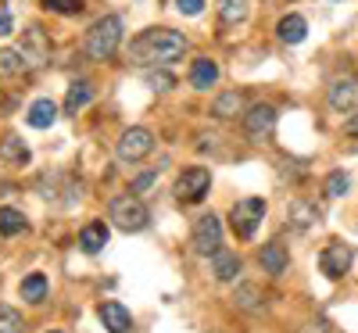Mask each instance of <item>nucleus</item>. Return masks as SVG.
Segmentation results:
<instances>
[{"label":"nucleus","instance_id":"72a5a7b5","mask_svg":"<svg viewBox=\"0 0 358 333\" xmlns=\"http://www.w3.org/2000/svg\"><path fill=\"white\" fill-rule=\"evenodd\" d=\"M8 33H11V15L0 8V36H8Z\"/></svg>","mask_w":358,"mask_h":333},{"label":"nucleus","instance_id":"f704fd0d","mask_svg":"<svg viewBox=\"0 0 358 333\" xmlns=\"http://www.w3.org/2000/svg\"><path fill=\"white\" fill-rule=\"evenodd\" d=\"M344 133H348V136H358V115H351L348 122H344Z\"/></svg>","mask_w":358,"mask_h":333},{"label":"nucleus","instance_id":"a878e982","mask_svg":"<svg viewBox=\"0 0 358 333\" xmlns=\"http://www.w3.org/2000/svg\"><path fill=\"white\" fill-rule=\"evenodd\" d=\"M29 222H25V215H22V211L18 208H0V233H22Z\"/></svg>","mask_w":358,"mask_h":333},{"label":"nucleus","instance_id":"20e7f679","mask_svg":"<svg viewBox=\"0 0 358 333\" xmlns=\"http://www.w3.org/2000/svg\"><path fill=\"white\" fill-rule=\"evenodd\" d=\"M208 190H212V172L201 169V165L183 169L179 179H176V187H172L176 201H183V204H201L208 197Z\"/></svg>","mask_w":358,"mask_h":333},{"label":"nucleus","instance_id":"7ed1b4c3","mask_svg":"<svg viewBox=\"0 0 358 333\" xmlns=\"http://www.w3.org/2000/svg\"><path fill=\"white\" fill-rule=\"evenodd\" d=\"M108 215H111V222H115L118 229H126V233H136V229H143L147 222H151V215H147V204H143L136 194L111 197Z\"/></svg>","mask_w":358,"mask_h":333},{"label":"nucleus","instance_id":"2f4dec72","mask_svg":"<svg viewBox=\"0 0 358 333\" xmlns=\"http://www.w3.org/2000/svg\"><path fill=\"white\" fill-rule=\"evenodd\" d=\"M151 187H155V172H140V176L133 179V194H136V197H140V194H147Z\"/></svg>","mask_w":358,"mask_h":333},{"label":"nucleus","instance_id":"f3484780","mask_svg":"<svg viewBox=\"0 0 358 333\" xmlns=\"http://www.w3.org/2000/svg\"><path fill=\"white\" fill-rule=\"evenodd\" d=\"M276 36L294 47V43H301V40L308 36V25H305L301 15H287V18H280V25H276Z\"/></svg>","mask_w":358,"mask_h":333},{"label":"nucleus","instance_id":"ddd939ff","mask_svg":"<svg viewBox=\"0 0 358 333\" xmlns=\"http://www.w3.org/2000/svg\"><path fill=\"white\" fill-rule=\"evenodd\" d=\"M0 162L11 165V169H25L29 165V147L22 143V136H15V133L0 136Z\"/></svg>","mask_w":358,"mask_h":333},{"label":"nucleus","instance_id":"c85d7f7f","mask_svg":"<svg viewBox=\"0 0 358 333\" xmlns=\"http://www.w3.org/2000/svg\"><path fill=\"white\" fill-rule=\"evenodd\" d=\"M262 305V294H258V287H241V290H236V309H248V312H255Z\"/></svg>","mask_w":358,"mask_h":333},{"label":"nucleus","instance_id":"6ab92c4d","mask_svg":"<svg viewBox=\"0 0 358 333\" xmlns=\"http://www.w3.org/2000/svg\"><path fill=\"white\" fill-rule=\"evenodd\" d=\"M47 290H50V283H47V276H40V272H33V276L22 280V297L29 301V305H43Z\"/></svg>","mask_w":358,"mask_h":333},{"label":"nucleus","instance_id":"4be33fe9","mask_svg":"<svg viewBox=\"0 0 358 333\" xmlns=\"http://www.w3.org/2000/svg\"><path fill=\"white\" fill-rule=\"evenodd\" d=\"M290 226H294L297 233H305L308 226H315V211H312L308 201H294V204H290Z\"/></svg>","mask_w":358,"mask_h":333},{"label":"nucleus","instance_id":"39448f33","mask_svg":"<svg viewBox=\"0 0 358 333\" xmlns=\"http://www.w3.org/2000/svg\"><path fill=\"white\" fill-rule=\"evenodd\" d=\"M262 219H265V201L262 197H244L241 204L229 211V226H233V233L241 240H251L258 233Z\"/></svg>","mask_w":358,"mask_h":333},{"label":"nucleus","instance_id":"6e6552de","mask_svg":"<svg viewBox=\"0 0 358 333\" xmlns=\"http://www.w3.org/2000/svg\"><path fill=\"white\" fill-rule=\"evenodd\" d=\"M22 54L29 57L33 69H43L50 62V40L43 33V25H29L25 29V40H22Z\"/></svg>","mask_w":358,"mask_h":333},{"label":"nucleus","instance_id":"2eb2a0df","mask_svg":"<svg viewBox=\"0 0 358 333\" xmlns=\"http://www.w3.org/2000/svg\"><path fill=\"white\" fill-rule=\"evenodd\" d=\"M219 79V65L212 62V57H197L194 69H190V86L194 90H212Z\"/></svg>","mask_w":358,"mask_h":333},{"label":"nucleus","instance_id":"f8f14e48","mask_svg":"<svg viewBox=\"0 0 358 333\" xmlns=\"http://www.w3.org/2000/svg\"><path fill=\"white\" fill-rule=\"evenodd\" d=\"M258 262H262V269L268 272V276H283L287 265H290V255H287V248L280 244V240H268V244L258 248Z\"/></svg>","mask_w":358,"mask_h":333},{"label":"nucleus","instance_id":"4468645a","mask_svg":"<svg viewBox=\"0 0 358 333\" xmlns=\"http://www.w3.org/2000/svg\"><path fill=\"white\" fill-rule=\"evenodd\" d=\"M101 323H104L108 333H129V330H133L129 312L118 305V301H104V305H101Z\"/></svg>","mask_w":358,"mask_h":333},{"label":"nucleus","instance_id":"0eeeda50","mask_svg":"<svg viewBox=\"0 0 358 333\" xmlns=\"http://www.w3.org/2000/svg\"><path fill=\"white\" fill-rule=\"evenodd\" d=\"M194 251L197 255H219L222 251V222L215 215H201L197 229H194Z\"/></svg>","mask_w":358,"mask_h":333},{"label":"nucleus","instance_id":"9d476101","mask_svg":"<svg viewBox=\"0 0 358 333\" xmlns=\"http://www.w3.org/2000/svg\"><path fill=\"white\" fill-rule=\"evenodd\" d=\"M244 129H248L251 140H265L268 133L276 129V108H273V104H255V108H248Z\"/></svg>","mask_w":358,"mask_h":333},{"label":"nucleus","instance_id":"5701e85b","mask_svg":"<svg viewBox=\"0 0 358 333\" xmlns=\"http://www.w3.org/2000/svg\"><path fill=\"white\" fill-rule=\"evenodd\" d=\"M241 104H244V97L236 94V90H229V94L215 97V104H212V115H215V118H233L236 111H241Z\"/></svg>","mask_w":358,"mask_h":333},{"label":"nucleus","instance_id":"dca6fc26","mask_svg":"<svg viewBox=\"0 0 358 333\" xmlns=\"http://www.w3.org/2000/svg\"><path fill=\"white\" fill-rule=\"evenodd\" d=\"M90 101H94V83H90V79H76V83L69 86V94H65V111L76 115V111H83Z\"/></svg>","mask_w":358,"mask_h":333},{"label":"nucleus","instance_id":"1a4fd4ad","mask_svg":"<svg viewBox=\"0 0 358 333\" xmlns=\"http://www.w3.org/2000/svg\"><path fill=\"white\" fill-rule=\"evenodd\" d=\"M326 97H330L334 111H355L358 108V76H337Z\"/></svg>","mask_w":358,"mask_h":333},{"label":"nucleus","instance_id":"9b49d317","mask_svg":"<svg viewBox=\"0 0 358 333\" xmlns=\"http://www.w3.org/2000/svg\"><path fill=\"white\" fill-rule=\"evenodd\" d=\"M351 258H355V251H351L348 244H330V248L319 255V269H322L330 280H337V276H344V272L351 269Z\"/></svg>","mask_w":358,"mask_h":333},{"label":"nucleus","instance_id":"423d86ee","mask_svg":"<svg viewBox=\"0 0 358 333\" xmlns=\"http://www.w3.org/2000/svg\"><path fill=\"white\" fill-rule=\"evenodd\" d=\"M155 150V133L147 126H129L122 133V140H118V158L122 162H140Z\"/></svg>","mask_w":358,"mask_h":333},{"label":"nucleus","instance_id":"f257e3e1","mask_svg":"<svg viewBox=\"0 0 358 333\" xmlns=\"http://www.w3.org/2000/svg\"><path fill=\"white\" fill-rule=\"evenodd\" d=\"M187 54V36L176 33V29H147L129 43V57L140 65H172Z\"/></svg>","mask_w":358,"mask_h":333},{"label":"nucleus","instance_id":"7c9ffc66","mask_svg":"<svg viewBox=\"0 0 358 333\" xmlns=\"http://www.w3.org/2000/svg\"><path fill=\"white\" fill-rule=\"evenodd\" d=\"M50 11H62V15H79L83 11V0H43Z\"/></svg>","mask_w":358,"mask_h":333},{"label":"nucleus","instance_id":"aec40b11","mask_svg":"<svg viewBox=\"0 0 358 333\" xmlns=\"http://www.w3.org/2000/svg\"><path fill=\"white\" fill-rule=\"evenodd\" d=\"M212 269H215V280L229 283V280H236V276H241V255H233V251H219Z\"/></svg>","mask_w":358,"mask_h":333},{"label":"nucleus","instance_id":"c9c22d12","mask_svg":"<svg viewBox=\"0 0 358 333\" xmlns=\"http://www.w3.org/2000/svg\"><path fill=\"white\" fill-rule=\"evenodd\" d=\"M301 333H330V326H326V323H312V326H305Z\"/></svg>","mask_w":358,"mask_h":333},{"label":"nucleus","instance_id":"cd10ccee","mask_svg":"<svg viewBox=\"0 0 358 333\" xmlns=\"http://www.w3.org/2000/svg\"><path fill=\"white\" fill-rule=\"evenodd\" d=\"M0 333H25V323H22L18 309L0 305Z\"/></svg>","mask_w":358,"mask_h":333},{"label":"nucleus","instance_id":"f03ea898","mask_svg":"<svg viewBox=\"0 0 358 333\" xmlns=\"http://www.w3.org/2000/svg\"><path fill=\"white\" fill-rule=\"evenodd\" d=\"M118 43H122V18H118V15L97 18L94 25L86 29V36H83V50L94 57V62H104V57H111V54L118 50Z\"/></svg>","mask_w":358,"mask_h":333},{"label":"nucleus","instance_id":"bb28decb","mask_svg":"<svg viewBox=\"0 0 358 333\" xmlns=\"http://www.w3.org/2000/svg\"><path fill=\"white\" fill-rule=\"evenodd\" d=\"M351 190V176L348 172H330V176H326V197H344Z\"/></svg>","mask_w":358,"mask_h":333},{"label":"nucleus","instance_id":"e433bc0d","mask_svg":"<svg viewBox=\"0 0 358 333\" xmlns=\"http://www.w3.org/2000/svg\"><path fill=\"white\" fill-rule=\"evenodd\" d=\"M50 333H62V330H50Z\"/></svg>","mask_w":358,"mask_h":333},{"label":"nucleus","instance_id":"412c9836","mask_svg":"<svg viewBox=\"0 0 358 333\" xmlns=\"http://www.w3.org/2000/svg\"><path fill=\"white\" fill-rule=\"evenodd\" d=\"M54 115H57L54 101L40 97V101H33V108H29V126H33V129H47L54 122Z\"/></svg>","mask_w":358,"mask_h":333},{"label":"nucleus","instance_id":"b1692460","mask_svg":"<svg viewBox=\"0 0 358 333\" xmlns=\"http://www.w3.org/2000/svg\"><path fill=\"white\" fill-rule=\"evenodd\" d=\"M215 11L222 22H244L248 18V0H215Z\"/></svg>","mask_w":358,"mask_h":333},{"label":"nucleus","instance_id":"473e14b6","mask_svg":"<svg viewBox=\"0 0 358 333\" xmlns=\"http://www.w3.org/2000/svg\"><path fill=\"white\" fill-rule=\"evenodd\" d=\"M176 8L183 15H201L204 11V0H176Z\"/></svg>","mask_w":358,"mask_h":333},{"label":"nucleus","instance_id":"393cba45","mask_svg":"<svg viewBox=\"0 0 358 333\" xmlns=\"http://www.w3.org/2000/svg\"><path fill=\"white\" fill-rule=\"evenodd\" d=\"M147 86H151L155 94H172V90H176L172 69H147Z\"/></svg>","mask_w":358,"mask_h":333},{"label":"nucleus","instance_id":"a211bd4d","mask_svg":"<svg viewBox=\"0 0 358 333\" xmlns=\"http://www.w3.org/2000/svg\"><path fill=\"white\" fill-rule=\"evenodd\" d=\"M104 244H108V226H104V222H90V226H83V233H79V248H83L86 255L104 251Z\"/></svg>","mask_w":358,"mask_h":333},{"label":"nucleus","instance_id":"c756f323","mask_svg":"<svg viewBox=\"0 0 358 333\" xmlns=\"http://www.w3.org/2000/svg\"><path fill=\"white\" fill-rule=\"evenodd\" d=\"M22 69H25V62H22L18 50H0V72H4V76H18Z\"/></svg>","mask_w":358,"mask_h":333}]
</instances>
